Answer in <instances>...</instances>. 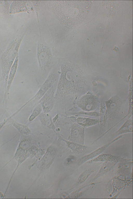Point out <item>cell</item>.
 Masks as SVG:
<instances>
[{
	"mask_svg": "<svg viewBox=\"0 0 133 199\" xmlns=\"http://www.w3.org/2000/svg\"><path fill=\"white\" fill-rule=\"evenodd\" d=\"M106 112L109 119H113L119 113L122 103L117 96L112 97L106 102Z\"/></svg>",
	"mask_w": 133,
	"mask_h": 199,
	"instance_id": "cell-1",
	"label": "cell"
},
{
	"mask_svg": "<svg viewBox=\"0 0 133 199\" xmlns=\"http://www.w3.org/2000/svg\"><path fill=\"white\" fill-rule=\"evenodd\" d=\"M98 101L96 98L91 94L83 96L79 100V106L83 110L90 111L96 109L97 106Z\"/></svg>",
	"mask_w": 133,
	"mask_h": 199,
	"instance_id": "cell-2",
	"label": "cell"
},
{
	"mask_svg": "<svg viewBox=\"0 0 133 199\" xmlns=\"http://www.w3.org/2000/svg\"><path fill=\"white\" fill-rule=\"evenodd\" d=\"M74 126L72 134L73 137L79 142H83L84 136V128L80 125H76Z\"/></svg>",
	"mask_w": 133,
	"mask_h": 199,
	"instance_id": "cell-3",
	"label": "cell"
},
{
	"mask_svg": "<svg viewBox=\"0 0 133 199\" xmlns=\"http://www.w3.org/2000/svg\"><path fill=\"white\" fill-rule=\"evenodd\" d=\"M77 121L79 125L84 127H88L95 125L99 122V119L83 117L78 118Z\"/></svg>",
	"mask_w": 133,
	"mask_h": 199,
	"instance_id": "cell-4",
	"label": "cell"
},
{
	"mask_svg": "<svg viewBox=\"0 0 133 199\" xmlns=\"http://www.w3.org/2000/svg\"><path fill=\"white\" fill-rule=\"evenodd\" d=\"M132 120H127L117 132L118 134L132 132Z\"/></svg>",
	"mask_w": 133,
	"mask_h": 199,
	"instance_id": "cell-5",
	"label": "cell"
},
{
	"mask_svg": "<svg viewBox=\"0 0 133 199\" xmlns=\"http://www.w3.org/2000/svg\"><path fill=\"white\" fill-rule=\"evenodd\" d=\"M13 125L21 133H26L27 132V129L25 126L17 123H14Z\"/></svg>",
	"mask_w": 133,
	"mask_h": 199,
	"instance_id": "cell-6",
	"label": "cell"
},
{
	"mask_svg": "<svg viewBox=\"0 0 133 199\" xmlns=\"http://www.w3.org/2000/svg\"><path fill=\"white\" fill-rule=\"evenodd\" d=\"M91 173V171L90 170H88L84 172L83 174H82L81 178V181H83L87 179L88 176Z\"/></svg>",
	"mask_w": 133,
	"mask_h": 199,
	"instance_id": "cell-7",
	"label": "cell"
},
{
	"mask_svg": "<svg viewBox=\"0 0 133 199\" xmlns=\"http://www.w3.org/2000/svg\"><path fill=\"white\" fill-rule=\"evenodd\" d=\"M40 111V110L39 109L35 110L30 117L29 120H31L35 118L39 113Z\"/></svg>",
	"mask_w": 133,
	"mask_h": 199,
	"instance_id": "cell-8",
	"label": "cell"
},
{
	"mask_svg": "<svg viewBox=\"0 0 133 199\" xmlns=\"http://www.w3.org/2000/svg\"><path fill=\"white\" fill-rule=\"evenodd\" d=\"M112 49L115 51L117 52L119 50V48L117 46H115L113 47Z\"/></svg>",
	"mask_w": 133,
	"mask_h": 199,
	"instance_id": "cell-9",
	"label": "cell"
},
{
	"mask_svg": "<svg viewBox=\"0 0 133 199\" xmlns=\"http://www.w3.org/2000/svg\"><path fill=\"white\" fill-rule=\"evenodd\" d=\"M3 196V193L0 191V198H2Z\"/></svg>",
	"mask_w": 133,
	"mask_h": 199,
	"instance_id": "cell-10",
	"label": "cell"
}]
</instances>
